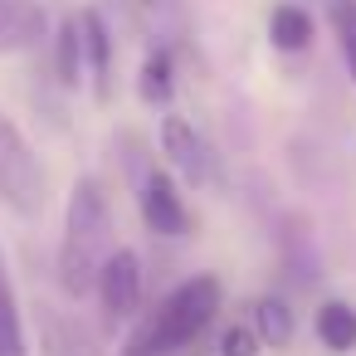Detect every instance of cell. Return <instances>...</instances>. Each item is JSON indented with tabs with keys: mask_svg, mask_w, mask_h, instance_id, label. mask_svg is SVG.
I'll return each instance as SVG.
<instances>
[{
	"mask_svg": "<svg viewBox=\"0 0 356 356\" xmlns=\"http://www.w3.org/2000/svg\"><path fill=\"white\" fill-rule=\"evenodd\" d=\"M327 15H332L337 49H341V59H346V79L356 83V0H332Z\"/></svg>",
	"mask_w": 356,
	"mask_h": 356,
	"instance_id": "16",
	"label": "cell"
},
{
	"mask_svg": "<svg viewBox=\"0 0 356 356\" xmlns=\"http://www.w3.org/2000/svg\"><path fill=\"white\" fill-rule=\"evenodd\" d=\"M161 152L171 156V166L191 181V186H210L215 181V152L200 137V127H191V118H161Z\"/></svg>",
	"mask_w": 356,
	"mask_h": 356,
	"instance_id": "4",
	"label": "cell"
},
{
	"mask_svg": "<svg viewBox=\"0 0 356 356\" xmlns=\"http://www.w3.org/2000/svg\"><path fill=\"white\" fill-rule=\"evenodd\" d=\"M215 312H220V278H215V273H195V278H186L181 288H171V293L132 327L122 356H171V351L191 346V341L210 327Z\"/></svg>",
	"mask_w": 356,
	"mask_h": 356,
	"instance_id": "2",
	"label": "cell"
},
{
	"mask_svg": "<svg viewBox=\"0 0 356 356\" xmlns=\"http://www.w3.org/2000/svg\"><path fill=\"white\" fill-rule=\"evenodd\" d=\"M54 69H59V83H64V88L79 83V69H83V25H79V15H64V25H59Z\"/></svg>",
	"mask_w": 356,
	"mask_h": 356,
	"instance_id": "12",
	"label": "cell"
},
{
	"mask_svg": "<svg viewBox=\"0 0 356 356\" xmlns=\"http://www.w3.org/2000/svg\"><path fill=\"white\" fill-rule=\"evenodd\" d=\"M0 356H30V346H25V322H20L15 293H10V283H6V268H0Z\"/></svg>",
	"mask_w": 356,
	"mask_h": 356,
	"instance_id": "13",
	"label": "cell"
},
{
	"mask_svg": "<svg viewBox=\"0 0 356 356\" xmlns=\"http://www.w3.org/2000/svg\"><path fill=\"white\" fill-rule=\"evenodd\" d=\"M312 332L327 351H356V307L351 302H322L312 317Z\"/></svg>",
	"mask_w": 356,
	"mask_h": 356,
	"instance_id": "10",
	"label": "cell"
},
{
	"mask_svg": "<svg viewBox=\"0 0 356 356\" xmlns=\"http://www.w3.org/2000/svg\"><path fill=\"white\" fill-rule=\"evenodd\" d=\"M44 40V6L40 0H0V54H15Z\"/></svg>",
	"mask_w": 356,
	"mask_h": 356,
	"instance_id": "7",
	"label": "cell"
},
{
	"mask_svg": "<svg viewBox=\"0 0 356 356\" xmlns=\"http://www.w3.org/2000/svg\"><path fill=\"white\" fill-rule=\"evenodd\" d=\"M268 40H273L283 54L307 49V44H312V15H307L302 6H278V10L268 15Z\"/></svg>",
	"mask_w": 356,
	"mask_h": 356,
	"instance_id": "11",
	"label": "cell"
},
{
	"mask_svg": "<svg viewBox=\"0 0 356 356\" xmlns=\"http://www.w3.org/2000/svg\"><path fill=\"white\" fill-rule=\"evenodd\" d=\"M220 351H225V356H254V351H259V332H254V327H229L225 341H220Z\"/></svg>",
	"mask_w": 356,
	"mask_h": 356,
	"instance_id": "17",
	"label": "cell"
},
{
	"mask_svg": "<svg viewBox=\"0 0 356 356\" xmlns=\"http://www.w3.org/2000/svg\"><path fill=\"white\" fill-rule=\"evenodd\" d=\"M0 205L25 220L44 210V166L6 113H0Z\"/></svg>",
	"mask_w": 356,
	"mask_h": 356,
	"instance_id": "3",
	"label": "cell"
},
{
	"mask_svg": "<svg viewBox=\"0 0 356 356\" xmlns=\"http://www.w3.org/2000/svg\"><path fill=\"white\" fill-rule=\"evenodd\" d=\"M137 6H142L152 20H166V15H176V0H137Z\"/></svg>",
	"mask_w": 356,
	"mask_h": 356,
	"instance_id": "18",
	"label": "cell"
},
{
	"mask_svg": "<svg viewBox=\"0 0 356 356\" xmlns=\"http://www.w3.org/2000/svg\"><path fill=\"white\" fill-rule=\"evenodd\" d=\"M171 49H152L147 59H142V79H137V93L147 98V103H171Z\"/></svg>",
	"mask_w": 356,
	"mask_h": 356,
	"instance_id": "14",
	"label": "cell"
},
{
	"mask_svg": "<svg viewBox=\"0 0 356 356\" xmlns=\"http://www.w3.org/2000/svg\"><path fill=\"white\" fill-rule=\"evenodd\" d=\"M142 220L161 239H181L191 229V210H186V200H181V191H176V181L166 171L142 176Z\"/></svg>",
	"mask_w": 356,
	"mask_h": 356,
	"instance_id": "6",
	"label": "cell"
},
{
	"mask_svg": "<svg viewBox=\"0 0 356 356\" xmlns=\"http://www.w3.org/2000/svg\"><path fill=\"white\" fill-rule=\"evenodd\" d=\"M35 312H40V346H44V356H98L93 337L74 317H64L59 307H35Z\"/></svg>",
	"mask_w": 356,
	"mask_h": 356,
	"instance_id": "9",
	"label": "cell"
},
{
	"mask_svg": "<svg viewBox=\"0 0 356 356\" xmlns=\"http://www.w3.org/2000/svg\"><path fill=\"white\" fill-rule=\"evenodd\" d=\"M98 302H103V317L108 322L137 317V307H142V264H137L132 249H118L108 259V268L98 278Z\"/></svg>",
	"mask_w": 356,
	"mask_h": 356,
	"instance_id": "5",
	"label": "cell"
},
{
	"mask_svg": "<svg viewBox=\"0 0 356 356\" xmlns=\"http://www.w3.org/2000/svg\"><path fill=\"white\" fill-rule=\"evenodd\" d=\"M113 205H108V191L83 176L69 195V210H64V239H59V283L79 298V293H98V278L108 268V259L118 254L113 249Z\"/></svg>",
	"mask_w": 356,
	"mask_h": 356,
	"instance_id": "1",
	"label": "cell"
},
{
	"mask_svg": "<svg viewBox=\"0 0 356 356\" xmlns=\"http://www.w3.org/2000/svg\"><path fill=\"white\" fill-rule=\"evenodd\" d=\"M254 332H259V341H268V346H288V337H293V312H288L278 298H259V302H254Z\"/></svg>",
	"mask_w": 356,
	"mask_h": 356,
	"instance_id": "15",
	"label": "cell"
},
{
	"mask_svg": "<svg viewBox=\"0 0 356 356\" xmlns=\"http://www.w3.org/2000/svg\"><path fill=\"white\" fill-rule=\"evenodd\" d=\"M79 25H83V59L93 69V98L108 103L113 98V35L98 10H79Z\"/></svg>",
	"mask_w": 356,
	"mask_h": 356,
	"instance_id": "8",
	"label": "cell"
}]
</instances>
